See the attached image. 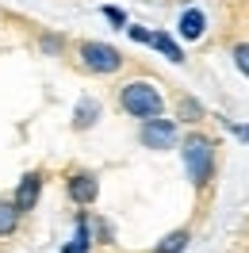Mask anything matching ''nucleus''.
Masks as SVG:
<instances>
[{
	"instance_id": "13",
	"label": "nucleus",
	"mask_w": 249,
	"mask_h": 253,
	"mask_svg": "<svg viewBox=\"0 0 249 253\" xmlns=\"http://www.w3.org/2000/svg\"><path fill=\"white\" fill-rule=\"evenodd\" d=\"M203 115H207V111H203V104L196 100V96H180V100H176V123L196 126V123L203 119Z\"/></svg>"
},
{
	"instance_id": "6",
	"label": "nucleus",
	"mask_w": 249,
	"mask_h": 253,
	"mask_svg": "<svg viewBox=\"0 0 249 253\" xmlns=\"http://www.w3.org/2000/svg\"><path fill=\"white\" fill-rule=\"evenodd\" d=\"M42 169H31V173H23L19 176V184H16V192H12V204L23 211V215H31L35 207H39V196H42Z\"/></svg>"
},
{
	"instance_id": "3",
	"label": "nucleus",
	"mask_w": 249,
	"mask_h": 253,
	"mask_svg": "<svg viewBox=\"0 0 249 253\" xmlns=\"http://www.w3.org/2000/svg\"><path fill=\"white\" fill-rule=\"evenodd\" d=\"M77 62L84 73H92V77H115L119 69L126 65L123 50H115L111 42H96V39H81L77 46Z\"/></svg>"
},
{
	"instance_id": "17",
	"label": "nucleus",
	"mask_w": 249,
	"mask_h": 253,
	"mask_svg": "<svg viewBox=\"0 0 249 253\" xmlns=\"http://www.w3.org/2000/svg\"><path fill=\"white\" fill-rule=\"evenodd\" d=\"M104 16H108L111 23H115V27H126V16H123V8H111V4H108V8H104Z\"/></svg>"
},
{
	"instance_id": "2",
	"label": "nucleus",
	"mask_w": 249,
	"mask_h": 253,
	"mask_svg": "<svg viewBox=\"0 0 249 253\" xmlns=\"http://www.w3.org/2000/svg\"><path fill=\"white\" fill-rule=\"evenodd\" d=\"M119 111L130 115V119H157V115H165V96L157 88L154 81H126L119 84Z\"/></svg>"
},
{
	"instance_id": "10",
	"label": "nucleus",
	"mask_w": 249,
	"mask_h": 253,
	"mask_svg": "<svg viewBox=\"0 0 249 253\" xmlns=\"http://www.w3.org/2000/svg\"><path fill=\"white\" fill-rule=\"evenodd\" d=\"M150 46L161 50V54H165L172 65H180V62H184V50H180V42H176L169 31H154V35H150Z\"/></svg>"
},
{
	"instance_id": "8",
	"label": "nucleus",
	"mask_w": 249,
	"mask_h": 253,
	"mask_svg": "<svg viewBox=\"0 0 249 253\" xmlns=\"http://www.w3.org/2000/svg\"><path fill=\"white\" fill-rule=\"evenodd\" d=\"M176 31H180V39H203V31H207V16H203L200 8H188L184 16H180V23H176Z\"/></svg>"
},
{
	"instance_id": "15",
	"label": "nucleus",
	"mask_w": 249,
	"mask_h": 253,
	"mask_svg": "<svg viewBox=\"0 0 249 253\" xmlns=\"http://www.w3.org/2000/svg\"><path fill=\"white\" fill-rule=\"evenodd\" d=\"M230 58H234V65L249 77V39H246V42H234V46H230Z\"/></svg>"
},
{
	"instance_id": "14",
	"label": "nucleus",
	"mask_w": 249,
	"mask_h": 253,
	"mask_svg": "<svg viewBox=\"0 0 249 253\" xmlns=\"http://www.w3.org/2000/svg\"><path fill=\"white\" fill-rule=\"evenodd\" d=\"M69 42H65L62 35H39V54H46V58H62Z\"/></svg>"
},
{
	"instance_id": "18",
	"label": "nucleus",
	"mask_w": 249,
	"mask_h": 253,
	"mask_svg": "<svg viewBox=\"0 0 249 253\" xmlns=\"http://www.w3.org/2000/svg\"><path fill=\"white\" fill-rule=\"evenodd\" d=\"M230 126H234V123H230ZM234 134H238L242 142H249V123H246V126H234Z\"/></svg>"
},
{
	"instance_id": "12",
	"label": "nucleus",
	"mask_w": 249,
	"mask_h": 253,
	"mask_svg": "<svg viewBox=\"0 0 249 253\" xmlns=\"http://www.w3.org/2000/svg\"><path fill=\"white\" fill-rule=\"evenodd\" d=\"M62 253H92V230H88V215L84 211L77 215V234H73V242Z\"/></svg>"
},
{
	"instance_id": "11",
	"label": "nucleus",
	"mask_w": 249,
	"mask_h": 253,
	"mask_svg": "<svg viewBox=\"0 0 249 253\" xmlns=\"http://www.w3.org/2000/svg\"><path fill=\"white\" fill-rule=\"evenodd\" d=\"M100 100H92V96H88V100H81L77 104V111H73V126H77V130H88V126H96V119H100Z\"/></svg>"
},
{
	"instance_id": "9",
	"label": "nucleus",
	"mask_w": 249,
	"mask_h": 253,
	"mask_svg": "<svg viewBox=\"0 0 249 253\" xmlns=\"http://www.w3.org/2000/svg\"><path fill=\"white\" fill-rule=\"evenodd\" d=\"M188 246H192V230H188V226H176V230H169V234L154 246V253H184Z\"/></svg>"
},
{
	"instance_id": "16",
	"label": "nucleus",
	"mask_w": 249,
	"mask_h": 253,
	"mask_svg": "<svg viewBox=\"0 0 249 253\" xmlns=\"http://www.w3.org/2000/svg\"><path fill=\"white\" fill-rule=\"evenodd\" d=\"M126 35H130L134 42H142V46H150V35H154V31H146V27H130V23H126Z\"/></svg>"
},
{
	"instance_id": "7",
	"label": "nucleus",
	"mask_w": 249,
	"mask_h": 253,
	"mask_svg": "<svg viewBox=\"0 0 249 253\" xmlns=\"http://www.w3.org/2000/svg\"><path fill=\"white\" fill-rule=\"evenodd\" d=\"M23 222V211L12 204V196H0V238H12Z\"/></svg>"
},
{
	"instance_id": "5",
	"label": "nucleus",
	"mask_w": 249,
	"mask_h": 253,
	"mask_svg": "<svg viewBox=\"0 0 249 253\" xmlns=\"http://www.w3.org/2000/svg\"><path fill=\"white\" fill-rule=\"evenodd\" d=\"M65 196L77 207H92L100 200V176L92 169H73V173L65 176Z\"/></svg>"
},
{
	"instance_id": "1",
	"label": "nucleus",
	"mask_w": 249,
	"mask_h": 253,
	"mask_svg": "<svg viewBox=\"0 0 249 253\" xmlns=\"http://www.w3.org/2000/svg\"><path fill=\"white\" fill-rule=\"evenodd\" d=\"M180 161H184V173L192 180V188L196 192L211 188L215 169H218V138L203 134V130H188L180 138Z\"/></svg>"
},
{
	"instance_id": "4",
	"label": "nucleus",
	"mask_w": 249,
	"mask_h": 253,
	"mask_svg": "<svg viewBox=\"0 0 249 253\" xmlns=\"http://www.w3.org/2000/svg\"><path fill=\"white\" fill-rule=\"evenodd\" d=\"M138 142L146 150H154V154H169L180 146V123L176 119H165V115H157V119H142L138 123Z\"/></svg>"
}]
</instances>
